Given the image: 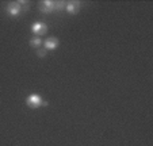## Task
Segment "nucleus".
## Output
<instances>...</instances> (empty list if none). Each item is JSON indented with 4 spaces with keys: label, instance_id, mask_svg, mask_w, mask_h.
Wrapping results in <instances>:
<instances>
[{
    "label": "nucleus",
    "instance_id": "nucleus-3",
    "mask_svg": "<svg viewBox=\"0 0 153 146\" xmlns=\"http://www.w3.org/2000/svg\"><path fill=\"white\" fill-rule=\"evenodd\" d=\"M31 31L39 37V35H43L45 33L48 31V26L45 24V23H42V22H35V23H33Z\"/></svg>",
    "mask_w": 153,
    "mask_h": 146
},
{
    "label": "nucleus",
    "instance_id": "nucleus-6",
    "mask_svg": "<svg viewBox=\"0 0 153 146\" xmlns=\"http://www.w3.org/2000/svg\"><path fill=\"white\" fill-rule=\"evenodd\" d=\"M65 10L69 14H77L79 10H80V3L79 1H68L67 6H65Z\"/></svg>",
    "mask_w": 153,
    "mask_h": 146
},
{
    "label": "nucleus",
    "instance_id": "nucleus-1",
    "mask_svg": "<svg viewBox=\"0 0 153 146\" xmlns=\"http://www.w3.org/2000/svg\"><path fill=\"white\" fill-rule=\"evenodd\" d=\"M26 104L30 107V108H38V107H41V106H46V103L42 100V97L37 93L29 95L26 99Z\"/></svg>",
    "mask_w": 153,
    "mask_h": 146
},
{
    "label": "nucleus",
    "instance_id": "nucleus-8",
    "mask_svg": "<svg viewBox=\"0 0 153 146\" xmlns=\"http://www.w3.org/2000/svg\"><path fill=\"white\" fill-rule=\"evenodd\" d=\"M38 56L39 57H45L46 56V50H38Z\"/></svg>",
    "mask_w": 153,
    "mask_h": 146
},
{
    "label": "nucleus",
    "instance_id": "nucleus-7",
    "mask_svg": "<svg viewBox=\"0 0 153 146\" xmlns=\"http://www.w3.org/2000/svg\"><path fill=\"white\" fill-rule=\"evenodd\" d=\"M42 43L43 42H42V39H41L39 37H33L31 39H30V46H33V47H35V49L39 47Z\"/></svg>",
    "mask_w": 153,
    "mask_h": 146
},
{
    "label": "nucleus",
    "instance_id": "nucleus-5",
    "mask_svg": "<svg viewBox=\"0 0 153 146\" xmlns=\"http://www.w3.org/2000/svg\"><path fill=\"white\" fill-rule=\"evenodd\" d=\"M56 8H57V3H56V1H52V0H45V1H42L41 10H42L43 12H50Z\"/></svg>",
    "mask_w": 153,
    "mask_h": 146
},
{
    "label": "nucleus",
    "instance_id": "nucleus-2",
    "mask_svg": "<svg viewBox=\"0 0 153 146\" xmlns=\"http://www.w3.org/2000/svg\"><path fill=\"white\" fill-rule=\"evenodd\" d=\"M6 11L10 16H18V15L22 12V7H20L19 1H15V3H10L8 6H7Z\"/></svg>",
    "mask_w": 153,
    "mask_h": 146
},
{
    "label": "nucleus",
    "instance_id": "nucleus-4",
    "mask_svg": "<svg viewBox=\"0 0 153 146\" xmlns=\"http://www.w3.org/2000/svg\"><path fill=\"white\" fill-rule=\"evenodd\" d=\"M58 45H60V41L56 37H49L43 42V47L48 49V50H54V49L58 47Z\"/></svg>",
    "mask_w": 153,
    "mask_h": 146
}]
</instances>
